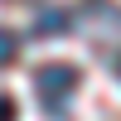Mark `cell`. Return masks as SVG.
<instances>
[{
  "instance_id": "cell-1",
  "label": "cell",
  "mask_w": 121,
  "mask_h": 121,
  "mask_svg": "<svg viewBox=\"0 0 121 121\" xmlns=\"http://www.w3.org/2000/svg\"><path fill=\"white\" fill-rule=\"evenodd\" d=\"M78 68L73 63H44L34 73V92H39V107L44 112H53V116H63L68 112V102H73V92H78Z\"/></svg>"
},
{
  "instance_id": "cell-2",
  "label": "cell",
  "mask_w": 121,
  "mask_h": 121,
  "mask_svg": "<svg viewBox=\"0 0 121 121\" xmlns=\"http://www.w3.org/2000/svg\"><path fill=\"white\" fill-rule=\"evenodd\" d=\"M82 24L92 29V39L121 34V10L112 5V0H82Z\"/></svg>"
},
{
  "instance_id": "cell-3",
  "label": "cell",
  "mask_w": 121,
  "mask_h": 121,
  "mask_svg": "<svg viewBox=\"0 0 121 121\" xmlns=\"http://www.w3.org/2000/svg\"><path fill=\"white\" fill-rule=\"evenodd\" d=\"M68 24H73V15L48 5V10H39V15H34V29H29V34H34V39H58Z\"/></svg>"
},
{
  "instance_id": "cell-4",
  "label": "cell",
  "mask_w": 121,
  "mask_h": 121,
  "mask_svg": "<svg viewBox=\"0 0 121 121\" xmlns=\"http://www.w3.org/2000/svg\"><path fill=\"white\" fill-rule=\"evenodd\" d=\"M15 58H19V34H15V29H5V24H0V68H10Z\"/></svg>"
},
{
  "instance_id": "cell-5",
  "label": "cell",
  "mask_w": 121,
  "mask_h": 121,
  "mask_svg": "<svg viewBox=\"0 0 121 121\" xmlns=\"http://www.w3.org/2000/svg\"><path fill=\"white\" fill-rule=\"evenodd\" d=\"M5 116H19V102L10 92H0V121H5Z\"/></svg>"
},
{
  "instance_id": "cell-6",
  "label": "cell",
  "mask_w": 121,
  "mask_h": 121,
  "mask_svg": "<svg viewBox=\"0 0 121 121\" xmlns=\"http://www.w3.org/2000/svg\"><path fill=\"white\" fill-rule=\"evenodd\" d=\"M112 63H116V78H121V53H116V58H112Z\"/></svg>"
}]
</instances>
